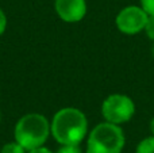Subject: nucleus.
Masks as SVG:
<instances>
[{"mask_svg":"<svg viewBox=\"0 0 154 153\" xmlns=\"http://www.w3.org/2000/svg\"><path fill=\"white\" fill-rule=\"evenodd\" d=\"M54 7L60 18L68 23L80 22L87 14L85 0H56Z\"/></svg>","mask_w":154,"mask_h":153,"instance_id":"6","label":"nucleus"},{"mask_svg":"<svg viewBox=\"0 0 154 153\" xmlns=\"http://www.w3.org/2000/svg\"><path fill=\"white\" fill-rule=\"evenodd\" d=\"M149 19V14L141 5H128L119 11L115 23L120 33L126 35H135L143 31Z\"/></svg>","mask_w":154,"mask_h":153,"instance_id":"5","label":"nucleus"},{"mask_svg":"<svg viewBox=\"0 0 154 153\" xmlns=\"http://www.w3.org/2000/svg\"><path fill=\"white\" fill-rule=\"evenodd\" d=\"M50 122L45 115L31 113L22 117L15 125V141L26 151L43 146L50 136Z\"/></svg>","mask_w":154,"mask_h":153,"instance_id":"2","label":"nucleus"},{"mask_svg":"<svg viewBox=\"0 0 154 153\" xmlns=\"http://www.w3.org/2000/svg\"><path fill=\"white\" fill-rule=\"evenodd\" d=\"M149 127H150V132H152V136H154V118H152V121H150Z\"/></svg>","mask_w":154,"mask_h":153,"instance_id":"14","label":"nucleus"},{"mask_svg":"<svg viewBox=\"0 0 154 153\" xmlns=\"http://www.w3.org/2000/svg\"><path fill=\"white\" fill-rule=\"evenodd\" d=\"M56 153H81V149L79 145H61Z\"/></svg>","mask_w":154,"mask_h":153,"instance_id":"10","label":"nucleus"},{"mask_svg":"<svg viewBox=\"0 0 154 153\" xmlns=\"http://www.w3.org/2000/svg\"><path fill=\"white\" fill-rule=\"evenodd\" d=\"M50 132L60 145H80L88 133L87 117L76 107H64L54 114Z\"/></svg>","mask_w":154,"mask_h":153,"instance_id":"1","label":"nucleus"},{"mask_svg":"<svg viewBox=\"0 0 154 153\" xmlns=\"http://www.w3.org/2000/svg\"><path fill=\"white\" fill-rule=\"evenodd\" d=\"M135 153H154V136L146 137L139 141Z\"/></svg>","mask_w":154,"mask_h":153,"instance_id":"7","label":"nucleus"},{"mask_svg":"<svg viewBox=\"0 0 154 153\" xmlns=\"http://www.w3.org/2000/svg\"><path fill=\"white\" fill-rule=\"evenodd\" d=\"M145 33H146V35L150 39L154 41V16L149 15L147 23H146V26H145Z\"/></svg>","mask_w":154,"mask_h":153,"instance_id":"9","label":"nucleus"},{"mask_svg":"<svg viewBox=\"0 0 154 153\" xmlns=\"http://www.w3.org/2000/svg\"><path fill=\"white\" fill-rule=\"evenodd\" d=\"M0 153H27V151L15 141V142H8L2 148Z\"/></svg>","mask_w":154,"mask_h":153,"instance_id":"8","label":"nucleus"},{"mask_svg":"<svg viewBox=\"0 0 154 153\" xmlns=\"http://www.w3.org/2000/svg\"><path fill=\"white\" fill-rule=\"evenodd\" d=\"M5 29H7V16H5L4 11L0 8V35L4 34Z\"/></svg>","mask_w":154,"mask_h":153,"instance_id":"12","label":"nucleus"},{"mask_svg":"<svg viewBox=\"0 0 154 153\" xmlns=\"http://www.w3.org/2000/svg\"><path fill=\"white\" fill-rule=\"evenodd\" d=\"M152 54H153V57H154V45H153V48H152Z\"/></svg>","mask_w":154,"mask_h":153,"instance_id":"15","label":"nucleus"},{"mask_svg":"<svg viewBox=\"0 0 154 153\" xmlns=\"http://www.w3.org/2000/svg\"><path fill=\"white\" fill-rule=\"evenodd\" d=\"M125 144V133L119 125L101 122L88 136L87 153H122Z\"/></svg>","mask_w":154,"mask_h":153,"instance_id":"3","label":"nucleus"},{"mask_svg":"<svg viewBox=\"0 0 154 153\" xmlns=\"http://www.w3.org/2000/svg\"><path fill=\"white\" fill-rule=\"evenodd\" d=\"M139 2H141V7L150 16H154V0H139Z\"/></svg>","mask_w":154,"mask_h":153,"instance_id":"11","label":"nucleus"},{"mask_svg":"<svg viewBox=\"0 0 154 153\" xmlns=\"http://www.w3.org/2000/svg\"><path fill=\"white\" fill-rule=\"evenodd\" d=\"M27 153H53L49 148L46 146H38L35 149H31V151H27Z\"/></svg>","mask_w":154,"mask_h":153,"instance_id":"13","label":"nucleus"},{"mask_svg":"<svg viewBox=\"0 0 154 153\" xmlns=\"http://www.w3.org/2000/svg\"><path fill=\"white\" fill-rule=\"evenodd\" d=\"M135 114V105L133 99L123 94H112L101 103V115L106 122L122 125L128 122Z\"/></svg>","mask_w":154,"mask_h":153,"instance_id":"4","label":"nucleus"}]
</instances>
